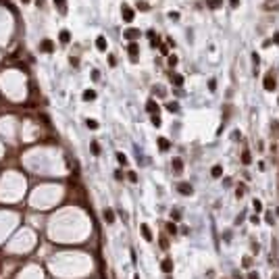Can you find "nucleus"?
Here are the masks:
<instances>
[{"mask_svg":"<svg viewBox=\"0 0 279 279\" xmlns=\"http://www.w3.org/2000/svg\"><path fill=\"white\" fill-rule=\"evenodd\" d=\"M229 4L231 6H239V0H229Z\"/></svg>","mask_w":279,"mask_h":279,"instance_id":"obj_34","label":"nucleus"},{"mask_svg":"<svg viewBox=\"0 0 279 279\" xmlns=\"http://www.w3.org/2000/svg\"><path fill=\"white\" fill-rule=\"evenodd\" d=\"M173 169H175L177 173H181V171H184V163H181L179 158H173Z\"/></svg>","mask_w":279,"mask_h":279,"instance_id":"obj_14","label":"nucleus"},{"mask_svg":"<svg viewBox=\"0 0 279 279\" xmlns=\"http://www.w3.org/2000/svg\"><path fill=\"white\" fill-rule=\"evenodd\" d=\"M169 279H171V277H169Z\"/></svg>","mask_w":279,"mask_h":279,"instance_id":"obj_40","label":"nucleus"},{"mask_svg":"<svg viewBox=\"0 0 279 279\" xmlns=\"http://www.w3.org/2000/svg\"><path fill=\"white\" fill-rule=\"evenodd\" d=\"M167 231H169V233H175V231H177L175 223H169V225H167Z\"/></svg>","mask_w":279,"mask_h":279,"instance_id":"obj_28","label":"nucleus"},{"mask_svg":"<svg viewBox=\"0 0 279 279\" xmlns=\"http://www.w3.org/2000/svg\"><path fill=\"white\" fill-rule=\"evenodd\" d=\"M160 267H163V271H165V273H171V271H173V263H171L169 258H165Z\"/></svg>","mask_w":279,"mask_h":279,"instance_id":"obj_10","label":"nucleus"},{"mask_svg":"<svg viewBox=\"0 0 279 279\" xmlns=\"http://www.w3.org/2000/svg\"><path fill=\"white\" fill-rule=\"evenodd\" d=\"M127 50H129V54H131V58L136 60V56H138V52H140V46H138V44H136V42H131V44H129V48H127Z\"/></svg>","mask_w":279,"mask_h":279,"instance_id":"obj_8","label":"nucleus"},{"mask_svg":"<svg viewBox=\"0 0 279 279\" xmlns=\"http://www.w3.org/2000/svg\"><path fill=\"white\" fill-rule=\"evenodd\" d=\"M158 146H160V150H169L171 148V144L167 142V138H158Z\"/></svg>","mask_w":279,"mask_h":279,"instance_id":"obj_15","label":"nucleus"},{"mask_svg":"<svg viewBox=\"0 0 279 279\" xmlns=\"http://www.w3.org/2000/svg\"><path fill=\"white\" fill-rule=\"evenodd\" d=\"M171 79H173V84H175V86H181V84H184V77H181V75H175V77L171 75Z\"/></svg>","mask_w":279,"mask_h":279,"instance_id":"obj_19","label":"nucleus"},{"mask_svg":"<svg viewBox=\"0 0 279 279\" xmlns=\"http://www.w3.org/2000/svg\"><path fill=\"white\" fill-rule=\"evenodd\" d=\"M127 179H129L131 184H138V175H136L134 171H129V175H127Z\"/></svg>","mask_w":279,"mask_h":279,"instance_id":"obj_23","label":"nucleus"},{"mask_svg":"<svg viewBox=\"0 0 279 279\" xmlns=\"http://www.w3.org/2000/svg\"><path fill=\"white\" fill-rule=\"evenodd\" d=\"M121 13H123V19H125L127 23H131V21H134V10H131L127 4H123V10H121Z\"/></svg>","mask_w":279,"mask_h":279,"instance_id":"obj_2","label":"nucleus"},{"mask_svg":"<svg viewBox=\"0 0 279 279\" xmlns=\"http://www.w3.org/2000/svg\"><path fill=\"white\" fill-rule=\"evenodd\" d=\"M94 98H96V92L94 90H86L84 92V100H94Z\"/></svg>","mask_w":279,"mask_h":279,"instance_id":"obj_17","label":"nucleus"},{"mask_svg":"<svg viewBox=\"0 0 279 279\" xmlns=\"http://www.w3.org/2000/svg\"><path fill=\"white\" fill-rule=\"evenodd\" d=\"M248 279H258V277H256L254 273H250V275H248Z\"/></svg>","mask_w":279,"mask_h":279,"instance_id":"obj_35","label":"nucleus"},{"mask_svg":"<svg viewBox=\"0 0 279 279\" xmlns=\"http://www.w3.org/2000/svg\"><path fill=\"white\" fill-rule=\"evenodd\" d=\"M208 88H210V92H215V90H217V81L210 79V81H208Z\"/></svg>","mask_w":279,"mask_h":279,"instance_id":"obj_29","label":"nucleus"},{"mask_svg":"<svg viewBox=\"0 0 279 279\" xmlns=\"http://www.w3.org/2000/svg\"><path fill=\"white\" fill-rule=\"evenodd\" d=\"M160 248H169V242H167V239H165V237H163V239H160Z\"/></svg>","mask_w":279,"mask_h":279,"instance_id":"obj_33","label":"nucleus"},{"mask_svg":"<svg viewBox=\"0 0 279 279\" xmlns=\"http://www.w3.org/2000/svg\"><path fill=\"white\" fill-rule=\"evenodd\" d=\"M140 229H142V233H144L146 242H152V231L148 229V225H146V223H142V225H140Z\"/></svg>","mask_w":279,"mask_h":279,"instance_id":"obj_7","label":"nucleus"},{"mask_svg":"<svg viewBox=\"0 0 279 279\" xmlns=\"http://www.w3.org/2000/svg\"><path fill=\"white\" fill-rule=\"evenodd\" d=\"M138 8L140 10H148V4L146 2H138Z\"/></svg>","mask_w":279,"mask_h":279,"instance_id":"obj_32","label":"nucleus"},{"mask_svg":"<svg viewBox=\"0 0 279 279\" xmlns=\"http://www.w3.org/2000/svg\"><path fill=\"white\" fill-rule=\"evenodd\" d=\"M23 2H29V0H23Z\"/></svg>","mask_w":279,"mask_h":279,"instance_id":"obj_39","label":"nucleus"},{"mask_svg":"<svg viewBox=\"0 0 279 279\" xmlns=\"http://www.w3.org/2000/svg\"><path fill=\"white\" fill-rule=\"evenodd\" d=\"M117 160H119L121 165H127V158H125V154H123V152H117Z\"/></svg>","mask_w":279,"mask_h":279,"instance_id":"obj_20","label":"nucleus"},{"mask_svg":"<svg viewBox=\"0 0 279 279\" xmlns=\"http://www.w3.org/2000/svg\"><path fill=\"white\" fill-rule=\"evenodd\" d=\"M125 38H127V40H136V38H140V29H134V27L125 29Z\"/></svg>","mask_w":279,"mask_h":279,"instance_id":"obj_4","label":"nucleus"},{"mask_svg":"<svg viewBox=\"0 0 279 279\" xmlns=\"http://www.w3.org/2000/svg\"><path fill=\"white\" fill-rule=\"evenodd\" d=\"M86 125H88L90 129H96V127H98V123H96L94 119H88V121H86Z\"/></svg>","mask_w":279,"mask_h":279,"instance_id":"obj_25","label":"nucleus"},{"mask_svg":"<svg viewBox=\"0 0 279 279\" xmlns=\"http://www.w3.org/2000/svg\"><path fill=\"white\" fill-rule=\"evenodd\" d=\"M152 125H156V127H160V125H163V121H160V117H158V115H154V117H152Z\"/></svg>","mask_w":279,"mask_h":279,"instance_id":"obj_22","label":"nucleus"},{"mask_svg":"<svg viewBox=\"0 0 279 279\" xmlns=\"http://www.w3.org/2000/svg\"><path fill=\"white\" fill-rule=\"evenodd\" d=\"M275 42H277V44H279V34H277V36H275Z\"/></svg>","mask_w":279,"mask_h":279,"instance_id":"obj_36","label":"nucleus"},{"mask_svg":"<svg viewBox=\"0 0 279 279\" xmlns=\"http://www.w3.org/2000/svg\"><path fill=\"white\" fill-rule=\"evenodd\" d=\"M223 0H210V8H219Z\"/></svg>","mask_w":279,"mask_h":279,"instance_id":"obj_27","label":"nucleus"},{"mask_svg":"<svg viewBox=\"0 0 279 279\" xmlns=\"http://www.w3.org/2000/svg\"><path fill=\"white\" fill-rule=\"evenodd\" d=\"M104 219H106V223H115V213L110 208H106L104 210Z\"/></svg>","mask_w":279,"mask_h":279,"instance_id":"obj_11","label":"nucleus"},{"mask_svg":"<svg viewBox=\"0 0 279 279\" xmlns=\"http://www.w3.org/2000/svg\"><path fill=\"white\" fill-rule=\"evenodd\" d=\"M177 189H179L184 196H192V192H194V187L189 186V184H179V186H177Z\"/></svg>","mask_w":279,"mask_h":279,"instance_id":"obj_3","label":"nucleus"},{"mask_svg":"<svg viewBox=\"0 0 279 279\" xmlns=\"http://www.w3.org/2000/svg\"><path fill=\"white\" fill-rule=\"evenodd\" d=\"M96 48H98L100 52L106 50V38H104V36H98V38H96Z\"/></svg>","mask_w":279,"mask_h":279,"instance_id":"obj_5","label":"nucleus"},{"mask_svg":"<svg viewBox=\"0 0 279 279\" xmlns=\"http://www.w3.org/2000/svg\"><path fill=\"white\" fill-rule=\"evenodd\" d=\"M40 50H44V52H52V50H54V44H52V40H42V44H40Z\"/></svg>","mask_w":279,"mask_h":279,"instance_id":"obj_6","label":"nucleus"},{"mask_svg":"<svg viewBox=\"0 0 279 279\" xmlns=\"http://www.w3.org/2000/svg\"><path fill=\"white\" fill-rule=\"evenodd\" d=\"M265 90H267V92H273V90H275V77H273L271 73L265 77Z\"/></svg>","mask_w":279,"mask_h":279,"instance_id":"obj_1","label":"nucleus"},{"mask_svg":"<svg viewBox=\"0 0 279 279\" xmlns=\"http://www.w3.org/2000/svg\"><path fill=\"white\" fill-rule=\"evenodd\" d=\"M252 206L256 208V213H260V210H263V202H260V200H254V202H252Z\"/></svg>","mask_w":279,"mask_h":279,"instance_id":"obj_24","label":"nucleus"},{"mask_svg":"<svg viewBox=\"0 0 279 279\" xmlns=\"http://www.w3.org/2000/svg\"><path fill=\"white\" fill-rule=\"evenodd\" d=\"M146 108H148V113H154V110L158 113V104H156L154 100H148V104H146Z\"/></svg>","mask_w":279,"mask_h":279,"instance_id":"obj_13","label":"nucleus"},{"mask_svg":"<svg viewBox=\"0 0 279 279\" xmlns=\"http://www.w3.org/2000/svg\"><path fill=\"white\" fill-rule=\"evenodd\" d=\"M210 175H213V177H221V175H223V169H221L219 165H215L213 171H210Z\"/></svg>","mask_w":279,"mask_h":279,"instance_id":"obj_16","label":"nucleus"},{"mask_svg":"<svg viewBox=\"0 0 279 279\" xmlns=\"http://www.w3.org/2000/svg\"><path fill=\"white\" fill-rule=\"evenodd\" d=\"M134 279H140V277H138V275H136V277H134Z\"/></svg>","mask_w":279,"mask_h":279,"instance_id":"obj_38","label":"nucleus"},{"mask_svg":"<svg viewBox=\"0 0 279 279\" xmlns=\"http://www.w3.org/2000/svg\"><path fill=\"white\" fill-rule=\"evenodd\" d=\"M169 65H171V67H173V65H177V56H173V54H171V56H169Z\"/></svg>","mask_w":279,"mask_h":279,"instance_id":"obj_31","label":"nucleus"},{"mask_svg":"<svg viewBox=\"0 0 279 279\" xmlns=\"http://www.w3.org/2000/svg\"><path fill=\"white\" fill-rule=\"evenodd\" d=\"M92 152H94V154H100V146H98V142H92Z\"/></svg>","mask_w":279,"mask_h":279,"instance_id":"obj_26","label":"nucleus"},{"mask_svg":"<svg viewBox=\"0 0 279 279\" xmlns=\"http://www.w3.org/2000/svg\"><path fill=\"white\" fill-rule=\"evenodd\" d=\"M235 196H237V198H242V196H244V186H239L237 189H235Z\"/></svg>","mask_w":279,"mask_h":279,"instance_id":"obj_30","label":"nucleus"},{"mask_svg":"<svg viewBox=\"0 0 279 279\" xmlns=\"http://www.w3.org/2000/svg\"><path fill=\"white\" fill-rule=\"evenodd\" d=\"M177 108H179L177 102H169V104H167V110H169V113H177Z\"/></svg>","mask_w":279,"mask_h":279,"instance_id":"obj_18","label":"nucleus"},{"mask_svg":"<svg viewBox=\"0 0 279 279\" xmlns=\"http://www.w3.org/2000/svg\"><path fill=\"white\" fill-rule=\"evenodd\" d=\"M242 163H244V165H250V152H248V150L242 154Z\"/></svg>","mask_w":279,"mask_h":279,"instance_id":"obj_21","label":"nucleus"},{"mask_svg":"<svg viewBox=\"0 0 279 279\" xmlns=\"http://www.w3.org/2000/svg\"><path fill=\"white\" fill-rule=\"evenodd\" d=\"M54 4L58 6V10H60L63 15L67 13V0H54Z\"/></svg>","mask_w":279,"mask_h":279,"instance_id":"obj_12","label":"nucleus"},{"mask_svg":"<svg viewBox=\"0 0 279 279\" xmlns=\"http://www.w3.org/2000/svg\"><path fill=\"white\" fill-rule=\"evenodd\" d=\"M58 38H60V42H63V44H69V42H71V34H69L67 29H63Z\"/></svg>","mask_w":279,"mask_h":279,"instance_id":"obj_9","label":"nucleus"},{"mask_svg":"<svg viewBox=\"0 0 279 279\" xmlns=\"http://www.w3.org/2000/svg\"><path fill=\"white\" fill-rule=\"evenodd\" d=\"M0 273H2V263H0Z\"/></svg>","mask_w":279,"mask_h":279,"instance_id":"obj_37","label":"nucleus"}]
</instances>
